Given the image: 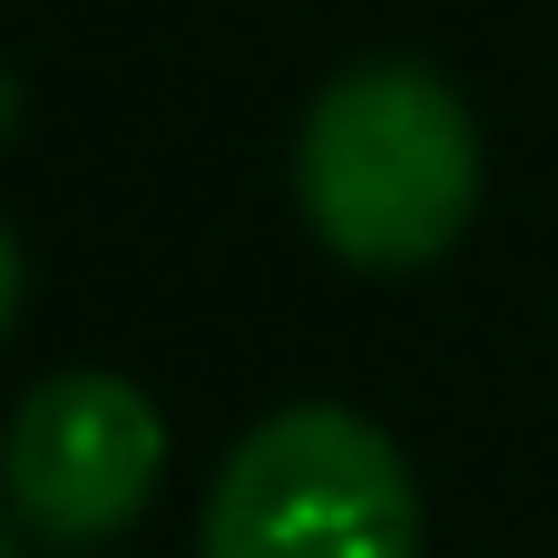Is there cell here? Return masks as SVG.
I'll use <instances>...</instances> for the list:
<instances>
[{
  "label": "cell",
  "instance_id": "6da1fadb",
  "mask_svg": "<svg viewBox=\"0 0 558 558\" xmlns=\"http://www.w3.org/2000/svg\"><path fill=\"white\" fill-rule=\"evenodd\" d=\"M294 206L353 275H422L481 216V118L432 59H343L294 128Z\"/></svg>",
  "mask_w": 558,
  "mask_h": 558
},
{
  "label": "cell",
  "instance_id": "7a4b0ae2",
  "mask_svg": "<svg viewBox=\"0 0 558 558\" xmlns=\"http://www.w3.org/2000/svg\"><path fill=\"white\" fill-rule=\"evenodd\" d=\"M196 558H422L402 441L343 402L265 412L206 490Z\"/></svg>",
  "mask_w": 558,
  "mask_h": 558
},
{
  "label": "cell",
  "instance_id": "3957f363",
  "mask_svg": "<svg viewBox=\"0 0 558 558\" xmlns=\"http://www.w3.org/2000/svg\"><path fill=\"white\" fill-rule=\"evenodd\" d=\"M167 481V422L128 373H49L0 422V500L49 549L118 539Z\"/></svg>",
  "mask_w": 558,
  "mask_h": 558
},
{
  "label": "cell",
  "instance_id": "277c9868",
  "mask_svg": "<svg viewBox=\"0 0 558 558\" xmlns=\"http://www.w3.org/2000/svg\"><path fill=\"white\" fill-rule=\"evenodd\" d=\"M10 324H20V235L0 226V343H10Z\"/></svg>",
  "mask_w": 558,
  "mask_h": 558
},
{
  "label": "cell",
  "instance_id": "5b68a950",
  "mask_svg": "<svg viewBox=\"0 0 558 558\" xmlns=\"http://www.w3.org/2000/svg\"><path fill=\"white\" fill-rule=\"evenodd\" d=\"M10 137H20V78L0 69V147H10Z\"/></svg>",
  "mask_w": 558,
  "mask_h": 558
},
{
  "label": "cell",
  "instance_id": "8992f818",
  "mask_svg": "<svg viewBox=\"0 0 558 558\" xmlns=\"http://www.w3.org/2000/svg\"><path fill=\"white\" fill-rule=\"evenodd\" d=\"M0 558H20V520L10 510H0Z\"/></svg>",
  "mask_w": 558,
  "mask_h": 558
}]
</instances>
